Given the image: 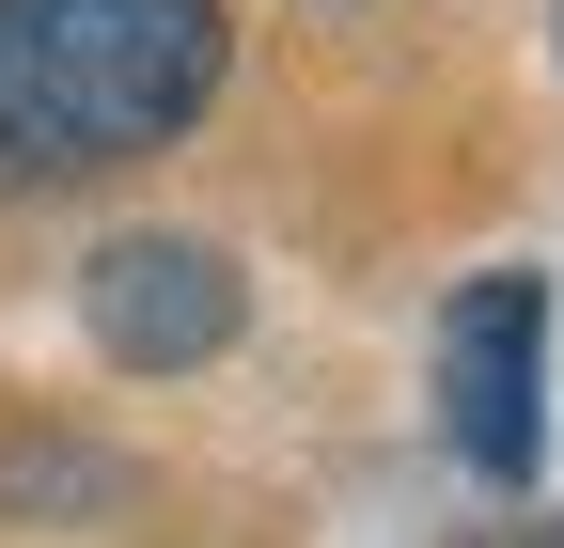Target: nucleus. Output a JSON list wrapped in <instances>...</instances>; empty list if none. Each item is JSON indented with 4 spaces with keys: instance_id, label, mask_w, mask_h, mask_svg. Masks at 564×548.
I'll list each match as a JSON object with an SVG mask.
<instances>
[{
    "instance_id": "1",
    "label": "nucleus",
    "mask_w": 564,
    "mask_h": 548,
    "mask_svg": "<svg viewBox=\"0 0 564 548\" xmlns=\"http://www.w3.org/2000/svg\"><path fill=\"white\" fill-rule=\"evenodd\" d=\"M220 63V0H0V204L188 142Z\"/></svg>"
},
{
    "instance_id": "2",
    "label": "nucleus",
    "mask_w": 564,
    "mask_h": 548,
    "mask_svg": "<svg viewBox=\"0 0 564 548\" xmlns=\"http://www.w3.org/2000/svg\"><path fill=\"white\" fill-rule=\"evenodd\" d=\"M440 392H455V454L486 470V486H533L549 454V283L533 266H486V283H455L440 314Z\"/></svg>"
},
{
    "instance_id": "3",
    "label": "nucleus",
    "mask_w": 564,
    "mask_h": 548,
    "mask_svg": "<svg viewBox=\"0 0 564 548\" xmlns=\"http://www.w3.org/2000/svg\"><path fill=\"white\" fill-rule=\"evenodd\" d=\"M79 314H95V346L126 376H188V361L236 346V266L204 251V235H110L79 266Z\"/></svg>"
}]
</instances>
